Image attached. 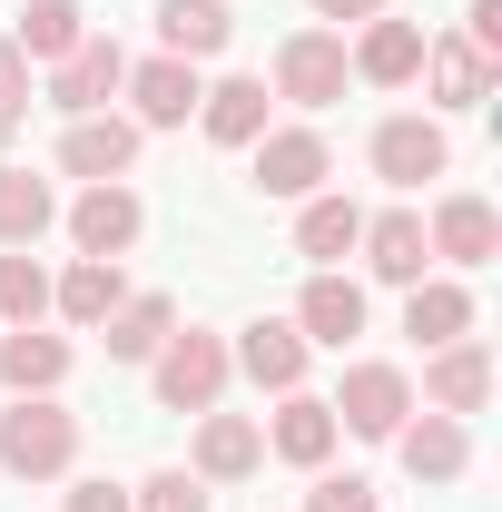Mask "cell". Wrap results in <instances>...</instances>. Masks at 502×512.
Here are the masks:
<instances>
[{"instance_id": "5", "label": "cell", "mask_w": 502, "mask_h": 512, "mask_svg": "<svg viewBox=\"0 0 502 512\" xmlns=\"http://www.w3.org/2000/svg\"><path fill=\"white\" fill-rule=\"evenodd\" d=\"M119 89H128V50L109 40V30H89V40L50 69V109H60V119H99Z\"/></svg>"}, {"instance_id": "6", "label": "cell", "mask_w": 502, "mask_h": 512, "mask_svg": "<svg viewBox=\"0 0 502 512\" xmlns=\"http://www.w3.org/2000/svg\"><path fill=\"white\" fill-rule=\"evenodd\" d=\"M375 178L384 188H424V178H443L453 168V138H443V119H424V109H394V119L375 128Z\"/></svg>"}, {"instance_id": "26", "label": "cell", "mask_w": 502, "mask_h": 512, "mask_svg": "<svg viewBox=\"0 0 502 512\" xmlns=\"http://www.w3.org/2000/svg\"><path fill=\"white\" fill-rule=\"evenodd\" d=\"M60 227V188L30 168H0V247H40Z\"/></svg>"}, {"instance_id": "16", "label": "cell", "mask_w": 502, "mask_h": 512, "mask_svg": "<svg viewBox=\"0 0 502 512\" xmlns=\"http://www.w3.org/2000/svg\"><path fill=\"white\" fill-rule=\"evenodd\" d=\"M335 434H345V424H335V404L296 384V394H276V424H266V453H276V463H296V473H325Z\"/></svg>"}, {"instance_id": "2", "label": "cell", "mask_w": 502, "mask_h": 512, "mask_svg": "<svg viewBox=\"0 0 502 512\" xmlns=\"http://www.w3.org/2000/svg\"><path fill=\"white\" fill-rule=\"evenodd\" d=\"M227 335H207V325H188V335H168L158 355H148V384H158V404L168 414H217V394H227Z\"/></svg>"}, {"instance_id": "4", "label": "cell", "mask_w": 502, "mask_h": 512, "mask_svg": "<svg viewBox=\"0 0 502 512\" xmlns=\"http://www.w3.org/2000/svg\"><path fill=\"white\" fill-rule=\"evenodd\" d=\"M345 30H286L276 40V99H296V109H335L345 99Z\"/></svg>"}, {"instance_id": "32", "label": "cell", "mask_w": 502, "mask_h": 512, "mask_svg": "<svg viewBox=\"0 0 502 512\" xmlns=\"http://www.w3.org/2000/svg\"><path fill=\"white\" fill-rule=\"evenodd\" d=\"M30 128V60L10 50V30H0V138H20Z\"/></svg>"}, {"instance_id": "1", "label": "cell", "mask_w": 502, "mask_h": 512, "mask_svg": "<svg viewBox=\"0 0 502 512\" xmlns=\"http://www.w3.org/2000/svg\"><path fill=\"white\" fill-rule=\"evenodd\" d=\"M69 463H79V414L50 404V394H10V414H0V473L10 483H60Z\"/></svg>"}, {"instance_id": "29", "label": "cell", "mask_w": 502, "mask_h": 512, "mask_svg": "<svg viewBox=\"0 0 502 512\" xmlns=\"http://www.w3.org/2000/svg\"><path fill=\"white\" fill-rule=\"evenodd\" d=\"M79 40H89V10H79V0H30V10H20V30H10V50H20V60H50V69H60Z\"/></svg>"}, {"instance_id": "17", "label": "cell", "mask_w": 502, "mask_h": 512, "mask_svg": "<svg viewBox=\"0 0 502 512\" xmlns=\"http://www.w3.org/2000/svg\"><path fill=\"white\" fill-rule=\"evenodd\" d=\"M128 99H138V128H188L197 99H207V79H197V60H128Z\"/></svg>"}, {"instance_id": "27", "label": "cell", "mask_w": 502, "mask_h": 512, "mask_svg": "<svg viewBox=\"0 0 502 512\" xmlns=\"http://www.w3.org/2000/svg\"><path fill=\"white\" fill-rule=\"evenodd\" d=\"M306 217H296V256H315V266H335V256H355V237H365V207L355 197H296Z\"/></svg>"}, {"instance_id": "10", "label": "cell", "mask_w": 502, "mask_h": 512, "mask_svg": "<svg viewBox=\"0 0 502 512\" xmlns=\"http://www.w3.org/2000/svg\"><path fill=\"white\" fill-rule=\"evenodd\" d=\"M493 404V345L483 335H453L424 355V414H483Z\"/></svg>"}, {"instance_id": "36", "label": "cell", "mask_w": 502, "mask_h": 512, "mask_svg": "<svg viewBox=\"0 0 502 512\" xmlns=\"http://www.w3.org/2000/svg\"><path fill=\"white\" fill-rule=\"evenodd\" d=\"M384 0H315V20H335V30H365Z\"/></svg>"}, {"instance_id": "18", "label": "cell", "mask_w": 502, "mask_h": 512, "mask_svg": "<svg viewBox=\"0 0 502 512\" xmlns=\"http://www.w3.org/2000/svg\"><path fill=\"white\" fill-rule=\"evenodd\" d=\"M296 335L345 355V345L365 335V286H355V276H335V266H315V276H306V296H296Z\"/></svg>"}, {"instance_id": "20", "label": "cell", "mask_w": 502, "mask_h": 512, "mask_svg": "<svg viewBox=\"0 0 502 512\" xmlns=\"http://www.w3.org/2000/svg\"><path fill=\"white\" fill-rule=\"evenodd\" d=\"M365 276H384V286H424V266H434V247H424V217L414 207H384V217H365Z\"/></svg>"}, {"instance_id": "7", "label": "cell", "mask_w": 502, "mask_h": 512, "mask_svg": "<svg viewBox=\"0 0 502 512\" xmlns=\"http://www.w3.org/2000/svg\"><path fill=\"white\" fill-rule=\"evenodd\" d=\"M306 335H296V316H256V325H237V345H227V365L256 384V394H296L306 384Z\"/></svg>"}, {"instance_id": "11", "label": "cell", "mask_w": 502, "mask_h": 512, "mask_svg": "<svg viewBox=\"0 0 502 512\" xmlns=\"http://www.w3.org/2000/svg\"><path fill=\"white\" fill-rule=\"evenodd\" d=\"M424 247H434L443 266H493V256H502V217H493V197H473V188L434 197V217H424Z\"/></svg>"}, {"instance_id": "28", "label": "cell", "mask_w": 502, "mask_h": 512, "mask_svg": "<svg viewBox=\"0 0 502 512\" xmlns=\"http://www.w3.org/2000/svg\"><path fill=\"white\" fill-rule=\"evenodd\" d=\"M168 335H178V306H168V296H128L119 316L99 325V345H109V365H148V355H158Z\"/></svg>"}, {"instance_id": "35", "label": "cell", "mask_w": 502, "mask_h": 512, "mask_svg": "<svg viewBox=\"0 0 502 512\" xmlns=\"http://www.w3.org/2000/svg\"><path fill=\"white\" fill-rule=\"evenodd\" d=\"M69 512H128V483L89 473V483H69Z\"/></svg>"}, {"instance_id": "3", "label": "cell", "mask_w": 502, "mask_h": 512, "mask_svg": "<svg viewBox=\"0 0 502 512\" xmlns=\"http://www.w3.org/2000/svg\"><path fill=\"white\" fill-rule=\"evenodd\" d=\"M404 414H414V375H404V365H384V355L345 365V384H335V424H345V434L394 444V424H404Z\"/></svg>"}, {"instance_id": "19", "label": "cell", "mask_w": 502, "mask_h": 512, "mask_svg": "<svg viewBox=\"0 0 502 512\" xmlns=\"http://www.w3.org/2000/svg\"><path fill=\"white\" fill-rule=\"evenodd\" d=\"M414 79H434V109H483L502 60H483L463 30H443V40H424V69H414Z\"/></svg>"}, {"instance_id": "25", "label": "cell", "mask_w": 502, "mask_h": 512, "mask_svg": "<svg viewBox=\"0 0 502 512\" xmlns=\"http://www.w3.org/2000/svg\"><path fill=\"white\" fill-rule=\"evenodd\" d=\"M404 335L434 355L453 335H473V286H453V276H424V286H404Z\"/></svg>"}, {"instance_id": "34", "label": "cell", "mask_w": 502, "mask_h": 512, "mask_svg": "<svg viewBox=\"0 0 502 512\" xmlns=\"http://www.w3.org/2000/svg\"><path fill=\"white\" fill-rule=\"evenodd\" d=\"M463 40H473L483 60H502V0H473V10H463Z\"/></svg>"}, {"instance_id": "8", "label": "cell", "mask_w": 502, "mask_h": 512, "mask_svg": "<svg viewBox=\"0 0 502 512\" xmlns=\"http://www.w3.org/2000/svg\"><path fill=\"white\" fill-rule=\"evenodd\" d=\"M138 227H148V207H138L128 178H99V188L69 197V247H79V256H128Z\"/></svg>"}, {"instance_id": "22", "label": "cell", "mask_w": 502, "mask_h": 512, "mask_svg": "<svg viewBox=\"0 0 502 512\" xmlns=\"http://www.w3.org/2000/svg\"><path fill=\"white\" fill-rule=\"evenodd\" d=\"M69 365H79L69 335H40V325H10V335H0V384H10V394H60Z\"/></svg>"}, {"instance_id": "21", "label": "cell", "mask_w": 502, "mask_h": 512, "mask_svg": "<svg viewBox=\"0 0 502 512\" xmlns=\"http://www.w3.org/2000/svg\"><path fill=\"white\" fill-rule=\"evenodd\" d=\"M50 306H60L79 335H99V325L128 306V276H119V256H79L69 276H50Z\"/></svg>"}, {"instance_id": "12", "label": "cell", "mask_w": 502, "mask_h": 512, "mask_svg": "<svg viewBox=\"0 0 502 512\" xmlns=\"http://www.w3.org/2000/svg\"><path fill=\"white\" fill-rule=\"evenodd\" d=\"M394 463H404L414 483H463V473H473V424H463V414H424V424L404 414V424H394Z\"/></svg>"}, {"instance_id": "31", "label": "cell", "mask_w": 502, "mask_h": 512, "mask_svg": "<svg viewBox=\"0 0 502 512\" xmlns=\"http://www.w3.org/2000/svg\"><path fill=\"white\" fill-rule=\"evenodd\" d=\"M128 512H207V483H197V473H178V463H168V473H148V483L128 493Z\"/></svg>"}, {"instance_id": "13", "label": "cell", "mask_w": 502, "mask_h": 512, "mask_svg": "<svg viewBox=\"0 0 502 512\" xmlns=\"http://www.w3.org/2000/svg\"><path fill=\"white\" fill-rule=\"evenodd\" d=\"M345 69H355L365 89H414V69H424V20H394V10H375V20L355 30Z\"/></svg>"}, {"instance_id": "30", "label": "cell", "mask_w": 502, "mask_h": 512, "mask_svg": "<svg viewBox=\"0 0 502 512\" xmlns=\"http://www.w3.org/2000/svg\"><path fill=\"white\" fill-rule=\"evenodd\" d=\"M50 316V266L30 247H10L0 256V325H40Z\"/></svg>"}, {"instance_id": "14", "label": "cell", "mask_w": 502, "mask_h": 512, "mask_svg": "<svg viewBox=\"0 0 502 512\" xmlns=\"http://www.w3.org/2000/svg\"><path fill=\"white\" fill-rule=\"evenodd\" d=\"M138 138H148V128L119 119V109H99V119H69L60 168L79 178V188H99V178H128V168H138Z\"/></svg>"}, {"instance_id": "23", "label": "cell", "mask_w": 502, "mask_h": 512, "mask_svg": "<svg viewBox=\"0 0 502 512\" xmlns=\"http://www.w3.org/2000/svg\"><path fill=\"white\" fill-rule=\"evenodd\" d=\"M197 128H207V148H256L266 138V79H217L207 99H197Z\"/></svg>"}, {"instance_id": "15", "label": "cell", "mask_w": 502, "mask_h": 512, "mask_svg": "<svg viewBox=\"0 0 502 512\" xmlns=\"http://www.w3.org/2000/svg\"><path fill=\"white\" fill-rule=\"evenodd\" d=\"M188 473L197 483H247V473H266V424L256 414H197Z\"/></svg>"}, {"instance_id": "9", "label": "cell", "mask_w": 502, "mask_h": 512, "mask_svg": "<svg viewBox=\"0 0 502 512\" xmlns=\"http://www.w3.org/2000/svg\"><path fill=\"white\" fill-rule=\"evenodd\" d=\"M247 158H256V197H315L335 178V148H325L315 128H266Z\"/></svg>"}, {"instance_id": "33", "label": "cell", "mask_w": 502, "mask_h": 512, "mask_svg": "<svg viewBox=\"0 0 502 512\" xmlns=\"http://www.w3.org/2000/svg\"><path fill=\"white\" fill-rule=\"evenodd\" d=\"M306 512H375V483H365V473H315Z\"/></svg>"}, {"instance_id": "24", "label": "cell", "mask_w": 502, "mask_h": 512, "mask_svg": "<svg viewBox=\"0 0 502 512\" xmlns=\"http://www.w3.org/2000/svg\"><path fill=\"white\" fill-rule=\"evenodd\" d=\"M237 40V10L227 0H158V50L168 60H217Z\"/></svg>"}]
</instances>
